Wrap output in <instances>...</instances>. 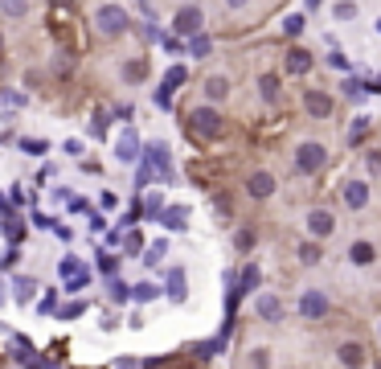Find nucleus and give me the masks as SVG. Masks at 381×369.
Returning a JSON list of instances; mask_svg holds the SVG:
<instances>
[{
    "label": "nucleus",
    "mask_w": 381,
    "mask_h": 369,
    "mask_svg": "<svg viewBox=\"0 0 381 369\" xmlns=\"http://www.w3.org/2000/svg\"><path fill=\"white\" fill-rule=\"evenodd\" d=\"M4 9H9L13 17H21V13H25V0H4Z\"/></svg>",
    "instance_id": "nucleus-37"
},
{
    "label": "nucleus",
    "mask_w": 381,
    "mask_h": 369,
    "mask_svg": "<svg viewBox=\"0 0 381 369\" xmlns=\"http://www.w3.org/2000/svg\"><path fill=\"white\" fill-rule=\"evenodd\" d=\"M238 246L250 251V246H254V230H238Z\"/></svg>",
    "instance_id": "nucleus-34"
},
{
    "label": "nucleus",
    "mask_w": 381,
    "mask_h": 369,
    "mask_svg": "<svg viewBox=\"0 0 381 369\" xmlns=\"http://www.w3.org/2000/svg\"><path fill=\"white\" fill-rule=\"evenodd\" d=\"M377 29H381V21H377Z\"/></svg>",
    "instance_id": "nucleus-46"
},
{
    "label": "nucleus",
    "mask_w": 381,
    "mask_h": 369,
    "mask_svg": "<svg viewBox=\"0 0 381 369\" xmlns=\"http://www.w3.org/2000/svg\"><path fill=\"white\" fill-rule=\"evenodd\" d=\"M299 29H303V13H296V17H287V21H283V33H291V37H296Z\"/></svg>",
    "instance_id": "nucleus-29"
},
{
    "label": "nucleus",
    "mask_w": 381,
    "mask_h": 369,
    "mask_svg": "<svg viewBox=\"0 0 381 369\" xmlns=\"http://www.w3.org/2000/svg\"><path fill=\"white\" fill-rule=\"evenodd\" d=\"M115 156L123 160V165H132L135 156H140V135H135L132 128H127V132L119 135V144H115Z\"/></svg>",
    "instance_id": "nucleus-10"
},
{
    "label": "nucleus",
    "mask_w": 381,
    "mask_h": 369,
    "mask_svg": "<svg viewBox=\"0 0 381 369\" xmlns=\"http://www.w3.org/2000/svg\"><path fill=\"white\" fill-rule=\"evenodd\" d=\"M21 234H25V230H21V222H9V238H13V242H21Z\"/></svg>",
    "instance_id": "nucleus-42"
},
{
    "label": "nucleus",
    "mask_w": 381,
    "mask_h": 369,
    "mask_svg": "<svg viewBox=\"0 0 381 369\" xmlns=\"http://www.w3.org/2000/svg\"><path fill=\"white\" fill-rule=\"evenodd\" d=\"M184 78H189V74H184V66H172V70H168V74H165V83H160V90H156V103H160V107H168L172 90H177V86H181Z\"/></svg>",
    "instance_id": "nucleus-8"
},
{
    "label": "nucleus",
    "mask_w": 381,
    "mask_h": 369,
    "mask_svg": "<svg viewBox=\"0 0 381 369\" xmlns=\"http://www.w3.org/2000/svg\"><path fill=\"white\" fill-rule=\"evenodd\" d=\"M324 160H328V152H324V144H315V140H308V144H299V148H296V168L303 172V177L320 172Z\"/></svg>",
    "instance_id": "nucleus-3"
},
{
    "label": "nucleus",
    "mask_w": 381,
    "mask_h": 369,
    "mask_svg": "<svg viewBox=\"0 0 381 369\" xmlns=\"http://www.w3.org/2000/svg\"><path fill=\"white\" fill-rule=\"evenodd\" d=\"M201 21H205V17H201L197 4H184L181 13L172 17V29H177V33H189V37H193V33H201Z\"/></svg>",
    "instance_id": "nucleus-6"
},
{
    "label": "nucleus",
    "mask_w": 381,
    "mask_h": 369,
    "mask_svg": "<svg viewBox=\"0 0 381 369\" xmlns=\"http://www.w3.org/2000/svg\"><path fill=\"white\" fill-rule=\"evenodd\" d=\"M246 193L250 197H259V202L271 197V193H275V177H271V172H254V177L246 181Z\"/></svg>",
    "instance_id": "nucleus-11"
},
{
    "label": "nucleus",
    "mask_w": 381,
    "mask_h": 369,
    "mask_svg": "<svg viewBox=\"0 0 381 369\" xmlns=\"http://www.w3.org/2000/svg\"><path fill=\"white\" fill-rule=\"evenodd\" d=\"M189 128H193V135H201V140H217V135L226 132V123H221V115H217L214 107H197V111L189 115Z\"/></svg>",
    "instance_id": "nucleus-1"
},
{
    "label": "nucleus",
    "mask_w": 381,
    "mask_h": 369,
    "mask_svg": "<svg viewBox=\"0 0 381 369\" xmlns=\"http://www.w3.org/2000/svg\"><path fill=\"white\" fill-rule=\"evenodd\" d=\"M86 312V303L83 300H74V303H66V308H62V320H78Z\"/></svg>",
    "instance_id": "nucleus-28"
},
{
    "label": "nucleus",
    "mask_w": 381,
    "mask_h": 369,
    "mask_svg": "<svg viewBox=\"0 0 381 369\" xmlns=\"http://www.w3.org/2000/svg\"><path fill=\"white\" fill-rule=\"evenodd\" d=\"M13 361H37V357H33V345H29L25 336H17V341H13Z\"/></svg>",
    "instance_id": "nucleus-23"
},
{
    "label": "nucleus",
    "mask_w": 381,
    "mask_h": 369,
    "mask_svg": "<svg viewBox=\"0 0 381 369\" xmlns=\"http://www.w3.org/2000/svg\"><path fill=\"white\" fill-rule=\"evenodd\" d=\"M90 132H95V135H103V132H107V115H95V123H90Z\"/></svg>",
    "instance_id": "nucleus-39"
},
{
    "label": "nucleus",
    "mask_w": 381,
    "mask_h": 369,
    "mask_svg": "<svg viewBox=\"0 0 381 369\" xmlns=\"http://www.w3.org/2000/svg\"><path fill=\"white\" fill-rule=\"evenodd\" d=\"M259 279H263V271H259L254 263H250V267L242 271V284H238V291L230 296V303H238V296H246V291H254V287H259Z\"/></svg>",
    "instance_id": "nucleus-14"
},
{
    "label": "nucleus",
    "mask_w": 381,
    "mask_h": 369,
    "mask_svg": "<svg viewBox=\"0 0 381 369\" xmlns=\"http://www.w3.org/2000/svg\"><path fill=\"white\" fill-rule=\"evenodd\" d=\"M308 230H312L315 238H328L332 230H336V222H332L328 209H315V214H308Z\"/></svg>",
    "instance_id": "nucleus-12"
},
{
    "label": "nucleus",
    "mask_w": 381,
    "mask_h": 369,
    "mask_svg": "<svg viewBox=\"0 0 381 369\" xmlns=\"http://www.w3.org/2000/svg\"><path fill=\"white\" fill-rule=\"evenodd\" d=\"M123 74H127L132 83H140V78H144V62H127V66H123Z\"/></svg>",
    "instance_id": "nucleus-30"
},
{
    "label": "nucleus",
    "mask_w": 381,
    "mask_h": 369,
    "mask_svg": "<svg viewBox=\"0 0 381 369\" xmlns=\"http://www.w3.org/2000/svg\"><path fill=\"white\" fill-rule=\"evenodd\" d=\"M287 70H291V74H308V70H312V53H308V50H291V53H287Z\"/></svg>",
    "instance_id": "nucleus-17"
},
{
    "label": "nucleus",
    "mask_w": 381,
    "mask_h": 369,
    "mask_svg": "<svg viewBox=\"0 0 381 369\" xmlns=\"http://www.w3.org/2000/svg\"><path fill=\"white\" fill-rule=\"evenodd\" d=\"M259 90H263V99H275V95H279V74H263V78H259Z\"/></svg>",
    "instance_id": "nucleus-26"
},
{
    "label": "nucleus",
    "mask_w": 381,
    "mask_h": 369,
    "mask_svg": "<svg viewBox=\"0 0 381 369\" xmlns=\"http://www.w3.org/2000/svg\"><path fill=\"white\" fill-rule=\"evenodd\" d=\"M21 148H25V152H33V156H41V152H46V140H25Z\"/></svg>",
    "instance_id": "nucleus-33"
},
{
    "label": "nucleus",
    "mask_w": 381,
    "mask_h": 369,
    "mask_svg": "<svg viewBox=\"0 0 381 369\" xmlns=\"http://www.w3.org/2000/svg\"><path fill=\"white\" fill-rule=\"evenodd\" d=\"M144 165L152 168V172H160V177H172V168H168V152H165V144H152L148 152H144Z\"/></svg>",
    "instance_id": "nucleus-9"
},
{
    "label": "nucleus",
    "mask_w": 381,
    "mask_h": 369,
    "mask_svg": "<svg viewBox=\"0 0 381 369\" xmlns=\"http://www.w3.org/2000/svg\"><path fill=\"white\" fill-rule=\"evenodd\" d=\"M226 4H230V9H242V4H246V0H226Z\"/></svg>",
    "instance_id": "nucleus-44"
},
{
    "label": "nucleus",
    "mask_w": 381,
    "mask_h": 369,
    "mask_svg": "<svg viewBox=\"0 0 381 369\" xmlns=\"http://www.w3.org/2000/svg\"><path fill=\"white\" fill-rule=\"evenodd\" d=\"M62 279H66L70 291H83V287L90 284V271H86L74 254H66V259H62Z\"/></svg>",
    "instance_id": "nucleus-5"
},
{
    "label": "nucleus",
    "mask_w": 381,
    "mask_h": 369,
    "mask_svg": "<svg viewBox=\"0 0 381 369\" xmlns=\"http://www.w3.org/2000/svg\"><path fill=\"white\" fill-rule=\"evenodd\" d=\"M168 296H172L177 303L184 300V271H181V267H177L172 275H168Z\"/></svg>",
    "instance_id": "nucleus-21"
},
{
    "label": "nucleus",
    "mask_w": 381,
    "mask_h": 369,
    "mask_svg": "<svg viewBox=\"0 0 381 369\" xmlns=\"http://www.w3.org/2000/svg\"><path fill=\"white\" fill-rule=\"evenodd\" d=\"M353 13H357V9H353L348 0H345V4H340V9H336V17H340V21H348V17H353Z\"/></svg>",
    "instance_id": "nucleus-41"
},
{
    "label": "nucleus",
    "mask_w": 381,
    "mask_h": 369,
    "mask_svg": "<svg viewBox=\"0 0 381 369\" xmlns=\"http://www.w3.org/2000/svg\"><path fill=\"white\" fill-rule=\"evenodd\" d=\"M365 165H369L373 177H381V152H369V156H365Z\"/></svg>",
    "instance_id": "nucleus-31"
},
{
    "label": "nucleus",
    "mask_w": 381,
    "mask_h": 369,
    "mask_svg": "<svg viewBox=\"0 0 381 369\" xmlns=\"http://www.w3.org/2000/svg\"><path fill=\"white\" fill-rule=\"evenodd\" d=\"M152 296H156V287H148V284L135 287V300H152Z\"/></svg>",
    "instance_id": "nucleus-40"
},
{
    "label": "nucleus",
    "mask_w": 381,
    "mask_h": 369,
    "mask_svg": "<svg viewBox=\"0 0 381 369\" xmlns=\"http://www.w3.org/2000/svg\"><path fill=\"white\" fill-rule=\"evenodd\" d=\"M127 296H132V291H127V287L115 279V284H111V300H127Z\"/></svg>",
    "instance_id": "nucleus-35"
},
{
    "label": "nucleus",
    "mask_w": 381,
    "mask_h": 369,
    "mask_svg": "<svg viewBox=\"0 0 381 369\" xmlns=\"http://www.w3.org/2000/svg\"><path fill=\"white\" fill-rule=\"evenodd\" d=\"M332 107H336V103H332L324 90H303V111H308L312 119H328Z\"/></svg>",
    "instance_id": "nucleus-7"
},
{
    "label": "nucleus",
    "mask_w": 381,
    "mask_h": 369,
    "mask_svg": "<svg viewBox=\"0 0 381 369\" xmlns=\"http://www.w3.org/2000/svg\"><path fill=\"white\" fill-rule=\"evenodd\" d=\"M205 95H209V99H226V95H230V83H226V78H221V74H214V78H205Z\"/></svg>",
    "instance_id": "nucleus-19"
},
{
    "label": "nucleus",
    "mask_w": 381,
    "mask_h": 369,
    "mask_svg": "<svg viewBox=\"0 0 381 369\" xmlns=\"http://www.w3.org/2000/svg\"><path fill=\"white\" fill-rule=\"evenodd\" d=\"M17 107H25V95H17V90H0V111H17Z\"/></svg>",
    "instance_id": "nucleus-25"
},
{
    "label": "nucleus",
    "mask_w": 381,
    "mask_h": 369,
    "mask_svg": "<svg viewBox=\"0 0 381 369\" xmlns=\"http://www.w3.org/2000/svg\"><path fill=\"white\" fill-rule=\"evenodd\" d=\"M365 202H369V184H365V181H348L345 184V205H348V209H361Z\"/></svg>",
    "instance_id": "nucleus-13"
},
{
    "label": "nucleus",
    "mask_w": 381,
    "mask_h": 369,
    "mask_svg": "<svg viewBox=\"0 0 381 369\" xmlns=\"http://www.w3.org/2000/svg\"><path fill=\"white\" fill-rule=\"evenodd\" d=\"M369 90H373V95H381V78H377V83H369Z\"/></svg>",
    "instance_id": "nucleus-43"
},
{
    "label": "nucleus",
    "mask_w": 381,
    "mask_h": 369,
    "mask_svg": "<svg viewBox=\"0 0 381 369\" xmlns=\"http://www.w3.org/2000/svg\"><path fill=\"white\" fill-rule=\"evenodd\" d=\"M168 226V230H184V226H189V218H184V209L181 205H177V209H165V218H160Z\"/></svg>",
    "instance_id": "nucleus-22"
},
{
    "label": "nucleus",
    "mask_w": 381,
    "mask_h": 369,
    "mask_svg": "<svg viewBox=\"0 0 381 369\" xmlns=\"http://www.w3.org/2000/svg\"><path fill=\"white\" fill-rule=\"evenodd\" d=\"M259 316L263 320H283V303H279V296H259Z\"/></svg>",
    "instance_id": "nucleus-16"
},
{
    "label": "nucleus",
    "mask_w": 381,
    "mask_h": 369,
    "mask_svg": "<svg viewBox=\"0 0 381 369\" xmlns=\"http://www.w3.org/2000/svg\"><path fill=\"white\" fill-rule=\"evenodd\" d=\"M53 308H58V296H53V291H50V296H46V300H41V316H50Z\"/></svg>",
    "instance_id": "nucleus-36"
},
{
    "label": "nucleus",
    "mask_w": 381,
    "mask_h": 369,
    "mask_svg": "<svg viewBox=\"0 0 381 369\" xmlns=\"http://www.w3.org/2000/svg\"><path fill=\"white\" fill-rule=\"evenodd\" d=\"M13 296H17V303H29L37 296V279H29V275H17L13 279Z\"/></svg>",
    "instance_id": "nucleus-15"
},
{
    "label": "nucleus",
    "mask_w": 381,
    "mask_h": 369,
    "mask_svg": "<svg viewBox=\"0 0 381 369\" xmlns=\"http://www.w3.org/2000/svg\"><path fill=\"white\" fill-rule=\"evenodd\" d=\"M299 316L324 320L328 316V296H324V291H303V296H299Z\"/></svg>",
    "instance_id": "nucleus-4"
},
{
    "label": "nucleus",
    "mask_w": 381,
    "mask_h": 369,
    "mask_svg": "<svg viewBox=\"0 0 381 369\" xmlns=\"http://www.w3.org/2000/svg\"><path fill=\"white\" fill-rule=\"evenodd\" d=\"M340 361H345V365H361V361H365V349L357 345V341H348V345H340Z\"/></svg>",
    "instance_id": "nucleus-20"
},
{
    "label": "nucleus",
    "mask_w": 381,
    "mask_h": 369,
    "mask_svg": "<svg viewBox=\"0 0 381 369\" xmlns=\"http://www.w3.org/2000/svg\"><path fill=\"white\" fill-rule=\"evenodd\" d=\"M348 259H353L357 267H365V263H373V259H377V251H373V242H353Z\"/></svg>",
    "instance_id": "nucleus-18"
},
{
    "label": "nucleus",
    "mask_w": 381,
    "mask_h": 369,
    "mask_svg": "<svg viewBox=\"0 0 381 369\" xmlns=\"http://www.w3.org/2000/svg\"><path fill=\"white\" fill-rule=\"evenodd\" d=\"M165 251H168L165 242H156V246H148V263H156V259H160V254H165Z\"/></svg>",
    "instance_id": "nucleus-38"
},
{
    "label": "nucleus",
    "mask_w": 381,
    "mask_h": 369,
    "mask_svg": "<svg viewBox=\"0 0 381 369\" xmlns=\"http://www.w3.org/2000/svg\"><path fill=\"white\" fill-rule=\"evenodd\" d=\"M95 25H99V33L103 37H119V33H127V13L119 9V4H103L99 13H95Z\"/></svg>",
    "instance_id": "nucleus-2"
},
{
    "label": "nucleus",
    "mask_w": 381,
    "mask_h": 369,
    "mask_svg": "<svg viewBox=\"0 0 381 369\" xmlns=\"http://www.w3.org/2000/svg\"><path fill=\"white\" fill-rule=\"evenodd\" d=\"M308 4H312V9H315V4H320V0H308Z\"/></svg>",
    "instance_id": "nucleus-45"
},
{
    "label": "nucleus",
    "mask_w": 381,
    "mask_h": 369,
    "mask_svg": "<svg viewBox=\"0 0 381 369\" xmlns=\"http://www.w3.org/2000/svg\"><path fill=\"white\" fill-rule=\"evenodd\" d=\"M189 53H197V58H205V53H214V41L205 33H193V41H189Z\"/></svg>",
    "instance_id": "nucleus-24"
},
{
    "label": "nucleus",
    "mask_w": 381,
    "mask_h": 369,
    "mask_svg": "<svg viewBox=\"0 0 381 369\" xmlns=\"http://www.w3.org/2000/svg\"><path fill=\"white\" fill-rule=\"evenodd\" d=\"M299 263H308V267L320 263V242H303V246H299Z\"/></svg>",
    "instance_id": "nucleus-27"
},
{
    "label": "nucleus",
    "mask_w": 381,
    "mask_h": 369,
    "mask_svg": "<svg viewBox=\"0 0 381 369\" xmlns=\"http://www.w3.org/2000/svg\"><path fill=\"white\" fill-rule=\"evenodd\" d=\"M328 66H332V70H348V58L336 50V53H328Z\"/></svg>",
    "instance_id": "nucleus-32"
}]
</instances>
